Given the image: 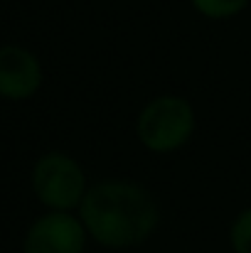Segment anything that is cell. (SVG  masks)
Returning a JSON list of instances; mask_svg holds the SVG:
<instances>
[{"label":"cell","instance_id":"cell-5","mask_svg":"<svg viewBox=\"0 0 251 253\" xmlns=\"http://www.w3.org/2000/svg\"><path fill=\"white\" fill-rule=\"evenodd\" d=\"M45 69L40 57L22 44L0 47V98L22 103L40 93Z\"/></svg>","mask_w":251,"mask_h":253},{"label":"cell","instance_id":"cell-6","mask_svg":"<svg viewBox=\"0 0 251 253\" xmlns=\"http://www.w3.org/2000/svg\"><path fill=\"white\" fill-rule=\"evenodd\" d=\"M251 0H190L195 12H200L207 20H232L242 15L249 7Z\"/></svg>","mask_w":251,"mask_h":253},{"label":"cell","instance_id":"cell-1","mask_svg":"<svg viewBox=\"0 0 251 253\" xmlns=\"http://www.w3.org/2000/svg\"><path fill=\"white\" fill-rule=\"evenodd\" d=\"M77 214L89 239L108 251L143 246L160 226L155 194L131 179H101L91 184Z\"/></svg>","mask_w":251,"mask_h":253},{"label":"cell","instance_id":"cell-3","mask_svg":"<svg viewBox=\"0 0 251 253\" xmlns=\"http://www.w3.org/2000/svg\"><path fill=\"white\" fill-rule=\"evenodd\" d=\"M30 187L47 211H79L91 184L74 155L64 150H47L32 165Z\"/></svg>","mask_w":251,"mask_h":253},{"label":"cell","instance_id":"cell-4","mask_svg":"<svg viewBox=\"0 0 251 253\" xmlns=\"http://www.w3.org/2000/svg\"><path fill=\"white\" fill-rule=\"evenodd\" d=\"M89 241L77 211H45L27 226L22 253H84Z\"/></svg>","mask_w":251,"mask_h":253},{"label":"cell","instance_id":"cell-7","mask_svg":"<svg viewBox=\"0 0 251 253\" xmlns=\"http://www.w3.org/2000/svg\"><path fill=\"white\" fill-rule=\"evenodd\" d=\"M229 249L234 253H251V207H244L229 224Z\"/></svg>","mask_w":251,"mask_h":253},{"label":"cell","instance_id":"cell-2","mask_svg":"<svg viewBox=\"0 0 251 253\" xmlns=\"http://www.w3.org/2000/svg\"><path fill=\"white\" fill-rule=\"evenodd\" d=\"M136 140L153 155H172L182 150L197 130V111L180 93H160L151 98L136 116Z\"/></svg>","mask_w":251,"mask_h":253}]
</instances>
